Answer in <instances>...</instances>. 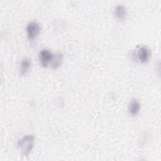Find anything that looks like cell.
Segmentation results:
<instances>
[{
    "instance_id": "cell-7",
    "label": "cell",
    "mask_w": 161,
    "mask_h": 161,
    "mask_svg": "<svg viewBox=\"0 0 161 161\" xmlns=\"http://www.w3.org/2000/svg\"><path fill=\"white\" fill-rule=\"evenodd\" d=\"M31 66V60L28 58H24L20 65V72L21 74H25L30 69Z\"/></svg>"
},
{
    "instance_id": "cell-5",
    "label": "cell",
    "mask_w": 161,
    "mask_h": 161,
    "mask_svg": "<svg viewBox=\"0 0 161 161\" xmlns=\"http://www.w3.org/2000/svg\"><path fill=\"white\" fill-rule=\"evenodd\" d=\"M114 15L116 18L119 20L124 19L127 15V10L125 6L123 4L116 6L114 9Z\"/></svg>"
},
{
    "instance_id": "cell-4",
    "label": "cell",
    "mask_w": 161,
    "mask_h": 161,
    "mask_svg": "<svg viewBox=\"0 0 161 161\" xmlns=\"http://www.w3.org/2000/svg\"><path fill=\"white\" fill-rule=\"evenodd\" d=\"M53 54L52 52L47 49H42L39 53V60L41 65L47 67V65L51 63L53 58Z\"/></svg>"
},
{
    "instance_id": "cell-3",
    "label": "cell",
    "mask_w": 161,
    "mask_h": 161,
    "mask_svg": "<svg viewBox=\"0 0 161 161\" xmlns=\"http://www.w3.org/2000/svg\"><path fill=\"white\" fill-rule=\"evenodd\" d=\"M40 31V25L36 21L30 22L26 28L27 35L30 40H33L39 34Z\"/></svg>"
},
{
    "instance_id": "cell-1",
    "label": "cell",
    "mask_w": 161,
    "mask_h": 161,
    "mask_svg": "<svg viewBox=\"0 0 161 161\" xmlns=\"http://www.w3.org/2000/svg\"><path fill=\"white\" fill-rule=\"evenodd\" d=\"M35 137L31 135H27L21 138L18 142V147L23 156H28L34 145Z\"/></svg>"
},
{
    "instance_id": "cell-6",
    "label": "cell",
    "mask_w": 161,
    "mask_h": 161,
    "mask_svg": "<svg viewBox=\"0 0 161 161\" xmlns=\"http://www.w3.org/2000/svg\"><path fill=\"white\" fill-rule=\"evenodd\" d=\"M140 109V104L136 99H133L130 101L128 106V111L130 114L132 116L136 115Z\"/></svg>"
},
{
    "instance_id": "cell-2",
    "label": "cell",
    "mask_w": 161,
    "mask_h": 161,
    "mask_svg": "<svg viewBox=\"0 0 161 161\" xmlns=\"http://www.w3.org/2000/svg\"><path fill=\"white\" fill-rule=\"evenodd\" d=\"M133 55L141 63H146L150 58L151 52L147 46L139 45L136 47Z\"/></svg>"
},
{
    "instance_id": "cell-8",
    "label": "cell",
    "mask_w": 161,
    "mask_h": 161,
    "mask_svg": "<svg viewBox=\"0 0 161 161\" xmlns=\"http://www.w3.org/2000/svg\"><path fill=\"white\" fill-rule=\"evenodd\" d=\"M63 60V55L62 53H56L53 55V58L51 62L53 69L58 68L62 64Z\"/></svg>"
}]
</instances>
